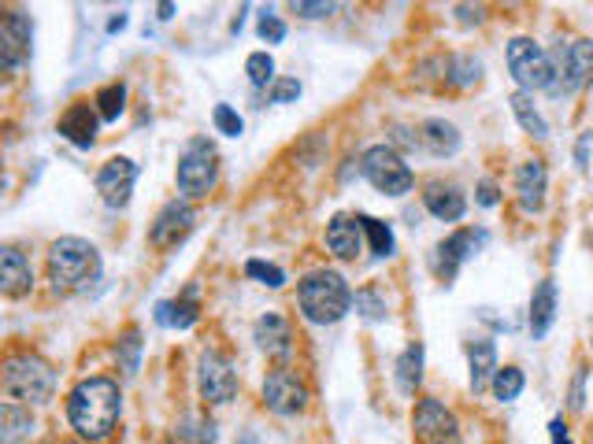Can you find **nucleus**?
Wrapping results in <instances>:
<instances>
[{
  "mask_svg": "<svg viewBox=\"0 0 593 444\" xmlns=\"http://www.w3.org/2000/svg\"><path fill=\"white\" fill-rule=\"evenodd\" d=\"M123 393L112 378H83L67 393V422L78 433V441H108L119 426Z\"/></svg>",
  "mask_w": 593,
  "mask_h": 444,
  "instance_id": "obj_1",
  "label": "nucleus"
},
{
  "mask_svg": "<svg viewBox=\"0 0 593 444\" xmlns=\"http://www.w3.org/2000/svg\"><path fill=\"white\" fill-rule=\"evenodd\" d=\"M104 275L101 249L86 238H56L49 244V282L60 296L86 293Z\"/></svg>",
  "mask_w": 593,
  "mask_h": 444,
  "instance_id": "obj_2",
  "label": "nucleus"
},
{
  "mask_svg": "<svg viewBox=\"0 0 593 444\" xmlns=\"http://www.w3.org/2000/svg\"><path fill=\"white\" fill-rule=\"evenodd\" d=\"M353 289H349L345 275L330 267L308 270L296 286V304H301V315L312 326H335L353 312Z\"/></svg>",
  "mask_w": 593,
  "mask_h": 444,
  "instance_id": "obj_3",
  "label": "nucleus"
},
{
  "mask_svg": "<svg viewBox=\"0 0 593 444\" xmlns=\"http://www.w3.org/2000/svg\"><path fill=\"white\" fill-rule=\"evenodd\" d=\"M0 385H4V396L12 404H49L52 393H56V370H52L49 359L34 356V352H15V356L4 359Z\"/></svg>",
  "mask_w": 593,
  "mask_h": 444,
  "instance_id": "obj_4",
  "label": "nucleus"
},
{
  "mask_svg": "<svg viewBox=\"0 0 593 444\" xmlns=\"http://www.w3.org/2000/svg\"><path fill=\"white\" fill-rule=\"evenodd\" d=\"M553 56V86L545 97L571 101L582 89L593 86V38H568L550 49Z\"/></svg>",
  "mask_w": 593,
  "mask_h": 444,
  "instance_id": "obj_5",
  "label": "nucleus"
},
{
  "mask_svg": "<svg viewBox=\"0 0 593 444\" xmlns=\"http://www.w3.org/2000/svg\"><path fill=\"white\" fill-rule=\"evenodd\" d=\"M505 63H508V75L516 81L519 93H550L553 86V56L545 45H538L534 38H512L505 45Z\"/></svg>",
  "mask_w": 593,
  "mask_h": 444,
  "instance_id": "obj_6",
  "label": "nucleus"
},
{
  "mask_svg": "<svg viewBox=\"0 0 593 444\" xmlns=\"http://www.w3.org/2000/svg\"><path fill=\"white\" fill-rule=\"evenodd\" d=\"M175 182L186 201H201V196L212 193L215 182H219V152H215V144L209 138L186 141L175 167Z\"/></svg>",
  "mask_w": 593,
  "mask_h": 444,
  "instance_id": "obj_7",
  "label": "nucleus"
},
{
  "mask_svg": "<svg viewBox=\"0 0 593 444\" xmlns=\"http://www.w3.org/2000/svg\"><path fill=\"white\" fill-rule=\"evenodd\" d=\"M361 175L379 189L382 196H408L416 189V175L404 163V156L393 144H371L361 156Z\"/></svg>",
  "mask_w": 593,
  "mask_h": 444,
  "instance_id": "obj_8",
  "label": "nucleus"
},
{
  "mask_svg": "<svg viewBox=\"0 0 593 444\" xmlns=\"http://www.w3.org/2000/svg\"><path fill=\"white\" fill-rule=\"evenodd\" d=\"M490 233L487 230H471V226H460V230H453L449 238H442L434 244V252H430V270H434L438 282L453 286V278L460 275V267L467 259L479 256V249L487 244Z\"/></svg>",
  "mask_w": 593,
  "mask_h": 444,
  "instance_id": "obj_9",
  "label": "nucleus"
},
{
  "mask_svg": "<svg viewBox=\"0 0 593 444\" xmlns=\"http://www.w3.org/2000/svg\"><path fill=\"white\" fill-rule=\"evenodd\" d=\"M238 389H241V382H238V370H234L230 359L215 348H204L201 359H197V393H201V401L223 407L238 396Z\"/></svg>",
  "mask_w": 593,
  "mask_h": 444,
  "instance_id": "obj_10",
  "label": "nucleus"
},
{
  "mask_svg": "<svg viewBox=\"0 0 593 444\" xmlns=\"http://www.w3.org/2000/svg\"><path fill=\"white\" fill-rule=\"evenodd\" d=\"M260 396H264V407L275 415H282V419H290V415H301L304 407H308L312 393L308 385L296 378V370L290 367H278L272 375L264 378V385H260Z\"/></svg>",
  "mask_w": 593,
  "mask_h": 444,
  "instance_id": "obj_11",
  "label": "nucleus"
},
{
  "mask_svg": "<svg viewBox=\"0 0 593 444\" xmlns=\"http://www.w3.org/2000/svg\"><path fill=\"white\" fill-rule=\"evenodd\" d=\"M416 444H460V422L438 396H424L412 411Z\"/></svg>",
  "mask_w": 593,
  "mask_h": 444,
  "instance_id": "obj_12",
  "label": "nucleus"
},
{
  "mask_svg": "<svg viewBox=\"0 0 593 444\" xmlns=\"http://www.w3.org/2000/svg\"><path fill=\"white\" fill-rule=\"evenodd\" d=\"M193 226H197V207L190 201H167L149 226L152 249H160V252L178 249V244L193 233Z\"/></svg>",
  "mask_w": 593,
  "mask_h": 444,
  "instance_id": "obj_13",
  "label": "nucleus"
},
{
  "mask_svg": "<svg viewBox=\"0 0 593 444\" xmlns=\"http://www.w3.org/2000/svg\"><path fill=\"white\" fill-rule=\"evenodd\" d=\"M34 52V23L26 12H4L0 20V63L4 71H20L23 63H30Z\"/></svg>",
  "mask_w": 593,
  "mask_h": 444,
  "instance_id": "obj_14",
  "label": "nucleus"
},
{
  "mask_svg": "<svg viewBox=\"0 0 593 444\" xmlns=\"http://www.w3.org/2000/svg\"><path fill=\"white\" fill-rule=\"evenodd\" d=\"M134 186H138V163L127 156H112L97 170V193L108 207H127L134 196Z\"/></svg>",
  "mask_w": 593,
  "mask_h": 444,
  "instance_id": "obj_15",
  "label": "nucleus"
},
{
  "mask_svg": "<svg viewBox=\"0 0 593 444\" xmlns=\"http://www.w3.org/2000/svg\"><path fill=\"white\" fill-rule=\"evenodd\" d=\"M550 201V167L545 160L530 156L516 167V204L523 215H542Z\"/></svg>",
  "mask_w": 593,
  "mask_h": 444,
  "instance_id": "obj_16",
  "label": "nucleus"
},
{
  "mask_svg": "<svg viewBox=\"0 0 593 444\" xmlns=\"http://www.w3.org/2000/svg\"><path fill=\"white\" fill-rule=\"evenodd\" d=\"M327 249H330V256H338V259H345V263H353L356 256L364 252V223H361V215H349V212H341L335 215V219L327 223Z\"/></svg>",
  "mask_w": 593,
  "mask_h": 444,
  "instance_id": "obj_17",
  "label": "nucleus"
},
{
  "mask_svg": "<svg viewBox=\"0 0 593 444\" xmlns=\"http://www.w3.org/2000/svg\"><path fill=\"white\" fill-rule=\"evenodd\" d=\"M97 126H101V115H97V104L89 101H75L67 107L64 115H60L56 130L60 138L71 141L75 149H93L97 144Z\"/></svg>",
  "mask_w": 593,
  "mask_h": 444,
  "instance_id": "obj_18",
  "label": "nucleus"
},
{
  "mask_svg": "<svg viewBox=\"0 0 593 444\" xmlns=\"http://www.w3.org/2000/svg\"><path fill=\"white\" fill-rule=\"evenodd\" d=\"M424 207L438 223H460L467 215V193L456 182L434 178V182L424 186Z\"/></svg>",
  "mask_w": 593,
  "mask_h": 444,
  "instance_id": "obj_19",
  "label": "nucleus"
},
{
  "mask_svg": "<svg viewBox=\"0 0 593 444\" xmlns=\"http://www.w3.org/2000/svg\"><path fill=\"white\" fill-rule=\"evenodd\" d=\"M253 341L267 359H290L293 356V330L278 312L260 315L256 326H253Z\"/></svg>",
  "mask_w": 593,
  "mask_h": 444,
  "instance_id": "obj_20",
  "label": "nucleus"
},
{
  "mask_svg": "<svg viewBox=\"0 0 593 444\" xmlns=\"http://www.w3.org/2000/svg\"><path fill=\"white\" fill-rule=\"evenodd\" d=\"M556 307H560V293H556L553 278H542L530 293V307H527V326H530V338L545 341L556 322Z\"/></svg>",
  "mask_w": 593,
  "mask_h": 444,
  "instance_id": "obj_21",
  "label": "nucleus"
},
{
  "mask_svg": "<svg viewBox=\"0 0 593 444\" xmlns=\"http://www.w3.org/2000/svg\"><path fill=\"white\" fill-rule=\"evenodd\" d=\"M501 370L497 364V344L490 338H475L467 341V382H471V393H487L493 385V375Z\"/></svg>",
  "mask_w": 593,
  "mask_h": 444,
  "instance_id": "obj_22",
  "label": "nucleus"
},
{
  "mask_svg": "<svg viewBox=\"0 0 593 444\" xmlns=\"http://www.w3.org/2000/svg\"><path fill=\"white\" fill-rule=\"evenodd\" d=\"M0 289H4L8 301L26 296L34 289V267L15 244H4V249H0Z\"/></svg>",
  "mask_w": 593,
  "mask_h": 444,
  "instance_id": "obj_23",
  "label": "nucleus"
},
{
  "mask_svg": "<svg viewBox=\"0 0 593 444\" xmlns=\"http://www.w3.org/2000/svg\"><path fill=\"white\" fill-rule=\"evenodd\" d=\"M152 319L164 326V330H190V326L201 319V301H197V286H190L182 296H175V301H160L156 312H152Z\"/></svg>",
  "mask_w": 593,
  "mask_h": 444,
  "instance_id": "obj_24",
  "label": "nucleus"
},
{
  "mask_svg": "<svg viewBox=\"0 0 593 444\" xmlns=\"http://www.w3.org/2000/svg\"><path fill=\"white\" fill-rule=\"evenodd\" d=\"M419 149L430 152L434 160H449V156H456L460 152V130H456L453 123H445V119H427V123H419Z\"/></svg>",
  "mask_w": 593,
  "mask_h": 444,
  "instance_id": "obj_25",
  "label": "nucleus"
},
{
  "mask_svg": "<svg viewBox=\"0 0 593 444\" xmlns=\"http://www.w3.org/2000/svg\"><path fill=\"white\" fill-rule=\"evenodd\" d=\"M424 359H427V348L419 341H412L398 356V364H393V382H398L401 396H416V389L424 385Z\"/></svg>",
  "mask_w": 593,
  "mask_h": 444,
  "instance_id": "obj_26",
  "label": "nucleus"
},
{
  "mask_svg": "<svg viewBox=\"0 0 593 444\" xmlns=\"http://www.w3.org/2000/svg\"><path fill=\"white\" fill-rule=\"evenodd\" d=\"M508 104H512V115H516V123L523 126V134L527 138H534V141H545L550 138V123H545V115H542V107L534 104V97L530 93H512L508 97Z\"/></svg>",
  "mask_w": 593,
  "mask_h": 444,
  "instance_id": "obj_27",
  "label": "nucleus"
},
{
  "mask_svg": "<svg viewBox=\"0 0 593 444\" xmlns=\"http://www.w3.org/2000/svg\"><path fill=\"white\" fill-rule=\"evenodd\" d=\"M34 433V415L30 407L23 404H4V411H0V444H20Z\"/></svg>",
  "mask_w": 593,
  "mask_h": 444,
  "instance_id": "obj_28",
  "label": "nucleus"
},
{
  "mask_svg": "<svg viewBox=\"0 0 593 444\" xmlns=\"http://www.w3.org/2000/svg\"><path fill=\"white\" fill-rule=\"evenodd\" d=\"M141 348H146V341H141V330H138V326H127V330L119 333V341H115V364H119L123 378H138Z\"/></svg>",
  "mask_w": 593,
  "mask_h": 444,
  "instance_id": "obj_29",
  "label": "nucleus"
},
{
  "mask_svg": "<svg viewBox=\"0 0 593 444\" xmlns=\"http://www.w3.org/2000/svg\"><path fill=\"white\" fill-rule=\"evenodd\" d=\"M175 441L182 444H215L219 441V426L209 415H182L175 426Z\"/></svg>",
  "mask_w": 593,
  "mask_h": 444,
  "instance_id": "obj_30",
  "label": "nucleus"
},
{
  "mask_svg": "<svg viewBox=\"0 0 593 444\" xmlns=\"http://www.w3.org/2000/svg\"><path fill=\"white\" fill-rule=\"evenodd\" d=\"M93 104L101 123H119V115L127 112V86H123V81H108V86L97 89Z\"/></svg>",
  "mask_w": 593,
  "mask_h": 444,
  "instance_id": "obj_31",
  "label": "nucleus"
},
{
  "mask_svg": "<svg viewBox=\"0 0 593 444\" xmlns=\"http://www.w3.org/2000/svg\"><path fill=\"white\" fill-rule=\"evenodd\" d=\"M361 223H364V238H367V244H371V256L390 259L393 252H398V238H393L390 223L375 219V215H361Z\"/></svg>",
  "mask_w": 593,
  "mask_h": 444,
  "instance_id": "obj_32",
  "label": "nucleus"
},
{
  "mask_svg": "<svg viewBox=\"0 0 593 444\" xmlns=\"http://www.w3.org/2000/svg\"><path fill=\"white\" fill-rule=\"evenodd\" d=\"M523 389H527V375L519 367H501L497 375H493V385H490V393H493V401H501V404H516L519 396H523Z\"/></svg>",
  "mask_w": 593,
  "mask_h": 444,
  "instance_id": "obj_33",
  "label": "nucleus"
},
{
  "mask_svg": "<svg viewBox=\"0 0 593 444\" xmlns=\"http://www.w3.org/2000/svg\"><path fill=\"white\" fill-rule=\"evenodd\" d=\"M482 78V60H475V56H449L445 60V81L449 86H475V81Z\"/></svg>",
  "mask_w": 593,
  "mask_h": 444,
  "instance_id": "obj_34",
  "label": "nucleus"
},
{
  "mask_svg": "<svg viewBox=\"0 0 593 444\" xmlns=\"http://www.w3.org/2000/svg\"><path fill=\"white\" fill-rule=\"evenodd\" d=\"M245 75L249 81H253L256 89H267V86H275V60H272V52H249V60H245Z\"/></svg>",
  "mask_w": 593,
  "mask_h": 444,
  "instance_id": "obj_35",
  "label": "nucleus"
},
{
  "mask_svg": "<svg viewBox=\"0 0 593 444\" xmlns=\"http://www.w3.org/2000/svg\"><path fill=\"white\" fill-rule=\"evenodd\" d=\"M353 307L361 312V319H367V322H382L386 315H390V312H386V296L379 293V289H371V286L356 289Z\"/></svg>",
  "mask_w": 593,
  "mask_h": 444,
  "instance_id": "obj_36",
  "label": "nucleus"
},
{
  "mask_svg": "<svg viewBox=\"0 0 593 444\" xmlns=\"http://www.w3.org/2000/svg\"><path fill=\"white\" fill-rule=\"evenodd\" d=\"M212 123H215V130H219L223 138H241V134H245V119H241L230 104H215L212 107Z\"/></svg>",
  "mask_w": 593,
  "mask_h": 444,
  "instance_id": "obj_37",
  "label": "nucleus"
},
{
  "mask_svg": "<svg viewBox=\"0 0 593 444\" xmlns=\"http://www.w3.org/2000/svg\"><path fill=\"white\" fill-rule=\"evenodd\" d=\"M245 275L256 278V282L267 286V289H282L286 286V270L275 267V263H264V259H249L245 263Z\"/></svg>",
  "mask_w": 593,
  "mask_h": 444,
  "instance_id": "obj_38",
  "label": "nucleus"
},
{
  "mask_svg": "<svg viewBox=\"0 0 593 444\" xmlns=\"http://www.w3.org/2000/svg\"><path fill=\"white\" fill-rule=\"evenodd\" d=\"M256 34H260V41H267V45H282L286 41V23L278 20V15L264 12V15H260V23H256Z\"/></svg>",
  "mask_w": 593,
  "mask_h": 444,
  "instance_id": "obj_39",
  "label": "nucleus"
},
{
  "mask_svg": "<svg viewBox=\"0 0 593 444\" xmlns=\"http://www.w3.org/2000/svg\"><path fill=\"white\" fill-rule=\"evenodd\" d=\"M586 367H575V378H571V389H568V407L571 411H582L586 407Z\"/></svg>",
  "mask_w": 593,
  "mask_h": 444,
  "instance_id": "obj_40",
  "label": "nucleus"
},
{
  "mask_svg": "<svg viewBox=\"0 0 593 444\" xmlns=\"http://www.w3.org/2000/svg\"><path fill=\"white\" fill-rule=\"evenodd\" d=\"M272 104H293L296 97H301V81L296 78H275V86H272Z\"/></svg>",
  "mask_w": 593,
  "mask_h": 444,
  "instance_id": "obj_41",
  "label": "nucleus"
},
{
  "mask_svg": "<svg viewBox=\"0 0 593 444\" xmlns=\"http://www.w3.org/2000/svg\"><path fill=\"white\" fill-rule=\"evenodd\" d=\"M475 204H479V207H497V204H501V186H497V178H482V182L475 186Z\"/></svg>",
  "mask_w": 593,
  "mask_h": 444,
  "instance_id": "obj_42",
  "label": "nucleus"
},
{
  "mask_svg": "<svg viewBox=\"0 0 593 444\" xmlns=\"http://www.w3.org/2000/svg\"><path fill=\"white\" fill-rule=\"evenodd\" d=\"M590 144H593V130H582L579 141H575V163H579L582 175L590 170Z\"/></svg>",
  "mask_w": 593,
  "mask_h": 444,
  "instance_id": "obj_43",
  "label": "nucleus"
},
{
  "mask_svg": "<svg viewBox=\"0 0 593 444\" xmlns=\"http://www.w3.org/2000/svg\"><path fill=\"white\" fill-rule=\"evenodd\" d=\"M335 8L338 4H304V0H301V4H293V12L304 15V20H327V15L335 12Z\"/></svg>",
  "mask_w": 593,
  "mask_h": 444,
  "instance_id": "obj_44",
  "label": "nucleus"
},
{
  "mask_svg": "<svg viewBox=\"0 0 593 444\" xmlns=\"http://www.w3.org/2000/svg\"><path fill=\"white\" fill-rule=\"evenodd\" d=\"M456 15H460V23H482V15H487V12H482V8H467V4H460V8H456Z\"/></svg>",
  "mask_w": 593,
  "mask_h": 444,
  "instance_id": "obj_45",
  "label": "nucleus"
},
{
  "mask_svg": "<svg viewBox=\"0 0 593 444\" xmlns=\"http://www.w3.org/2000/svg\"><path fill=\"white\" fill-rule=\"evenodd\" d=\"M127 23H130V15H127V12L112 15V20H108V34H119V30H127Z\"/></svg>",
  "mask_w": 593,
  "mask_h": 444,
  "instance_id": "obj_46",
  "label": "nucleus"
},
{
  "mask_svg": "<svg viewBox=\"0 0 593 444\" xmlns=\"http://www.w3.org/2000/svg\"><path fill=\"white\" fill-rule=\"evenodd\" d=\"M156 12H160V20H164V23H167V20H171V15H175V4H160V8H156Z\"/></svg>",
  "mask_w": 593,
  "mask_h": 444,
  "instance_id": "obj_47",
  "label": "nucleus"
},
{
  "mask_svg": "<svg viewBox=\"0 0 593 444\" xmlns=\"http://www.w3.org/2000/svg\"><path fill=\"white\" fill-rule=\"evenodd\" d=\"M64 444H89V441H64Z\"/></svg>",
  "mask_w": 593,
  "mask_h": 444,
  "instance_id": "obj_48",
  "label": "nucleus"
},
{
  "mask_svg": "<svg viewBox=\"0 0 593 444\" xmlns=\"http://www.w3.org/2000/svg\"><path fill=\"white\" fill-rule=\"evenodd\" d=\"M160 444H178V441H160Z\"/></svg>",
  "mask_w": 593,
  "mask_h": 444,
  "instance_id": "obj_49",
  "label": "nucleus"
},
{
  "mask_svg": "<svg viewBox=\"0 0 593 444\" xmlns=\"http://www.w3.org/2000/svg\"><path fill=\"white\" fill-rule=\"evenodd\" d=\"M590 344H593V341H590Z\"/></svg>",
  "mask_w": 593,
  "mask_h": 444,
  "instance_id": "obj_50",
  "label": "nucleus"
}]
</instances>
